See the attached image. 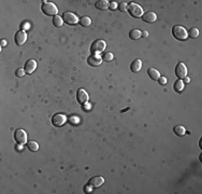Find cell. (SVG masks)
Listing matches in <instances>:
<instances>
[{
    "label": "cell",
    "instance_id": "d6a6232c",
    "mask_svg": "<svg viewBox=\"0 0 202 194\" xmlns=\"http://www.w3.org/2000/svg\"><path fill=\"white\" fill-rule=\"evenodd\" d=\"M22 146H23V145H20V144H18V145L16 146V149L18 150V151H20V150H22Z\"/></svg>",
    "mask_w": 202,
    "mask_h": 194
},
{
    "label": "cell",
    "instance_id": "5b68a950",
    "mask_svg": "<svg viewBox=\"0 0 202 194\" xmlns=\"http://www.w3.org/2000/svg\"><path fill=\"white\" fill-rule=\"evenodd\" d=\"M15 141L20 145H25L27 142V133L22 128H18L14 133Z\"/></svg>",
    "mask_w": 202,
    "mask_h": 194
},
{
    "label": "cell",
    "instance_id": "83f0119b",
    "mask_svg": "<svg viewBox=\"0 0 202 194\" xmlns=\"http://www.w3.org/2000/svg\"><path fill=\"white\" fill-rule=\"evenodd\" d=\"M109 8L111 9V10H115L116 8H118L117 2H115V1H111V2L109 3Z\"/></svg>",
    "mask_w": 202,
    "mask_h": 194
},
{
    "label": "cell",
    "instance_id": "f1b7e54d",
    "mask_svg": "<svg viewBox=\"0 0 202 194\" xmlns=\"http://www.w3.org/2000/svg\"><path fill=\"white\" fill-rule=\"evenodd\" d=\"M69 121H70L71 124H78V122H79V118H75L74 115H72V117H70Z\"/></svg>",
    "mask_w": 202,
    "mask_h": 194
},
{
    "label": "cell",
    "instance_id": "cb8c5ba5",
    "mask_svg": "<svg viewBox=\"0 0 202 194\" xmlns=\"http://www.w3.org/2000/svg\"><path fill=\"white\" fill-rule=\"evenodd\" d=\"M187 35H188V37H189V38L196 39L197 37L199 36V30H198L197 28H190L189 30H188Z\"/></svg>",
    "mask_w": 202,
    "mask_h": 194
},
{
    "label": "cell",
    "instance_id": "4316f807",
    "mask_svg": "<svg viewBox=\"0 0 202 194\" xmlns=\"http://www.w3.org/2000/svg\"><path fill=\"white\" fill-rule=\"evenodd\" d=\"M25 69H23V68H18L16 71H15V75H16V77H18V78H20V77H24L25 76Z\"/></svg>",
    "mask_w": 202,
    "mask_h": 194
},
{
    "label": "cell",
    "instance_id": "d6986e66",
    "mask_svg": "<svg viewBox=\"0 0 202 194\" xmlns=\"http://www.w3.org/2000/svg\"><path fill=\"white\" fill-rule=\"evenodd\" d=\"M173 89H174V91H175V92H177V93L182 92L183 89H184V83H183L182 80L179 79V80H176V81L174 82Z\"/></svg>",
    "mask_w": 202,
    "mask_h": 194
},
{
    "label": "cell",
    "instance_id": "484cf974",
    "mask_svg": "<svg viewBox=\"0 0 202 194\" xmlns=\"http://www.w3.org/2000/svg\"><path fill=\"white\" fill-rule=\"evenodd\" d=\"M118 10L121 12H127L128 10V4L126 2H121L118 4Z\"/></svg>",
    "mask_w": 202,
    "mask_h": 194
},
{
    "label": "cell",
    "instance_id": "ba28073f",
    "mask_svg": "<svg viewBox=\"0 0 202 194\" xmlns=\"http://www.w3.org/2000/svg\"><path fill=\"white\" fill-rule=\"evenodd\" d=\"M175 75L181 80L186 78V76H187V68H186V66L183 63H179L176 65V67H175Z\"/></svg>",
    "mask_w": 202,
    "mask_h": 194
},
{
    "label": "cell",
    "instance_id": "836d02e7",
    "mask_svg": "<svg viewBox=\"0 0 202 194\" xmlns=\"http://www.w3.org/2000/svg\"><path fill=\"white\" fill-rule=\"evenodd\" d=\"M90 188H91V187H90L89 184H88V187H86V188H85V190H86V191H87V193H89V191H90Z\"/></svg>",
    "mask_w": 202,
    "mask_h": 194
},
{
    "label": "cell",
    "instance_id": "52a82bcc",
    "mask_svg": "<svg viewBox=\"0 0 202 194\" xmlns=\"http://www.w3.org/2000/svg\"><path fill=\"white\" fill-rule=\"evenodd\" d=\"M66 122H67V117L62 113H56L52 117V123H53L54 126H62Z\"/></svg>",
    "mask_w": 202,
    "mask_h": 194
},
{
    "label": "cell",
    "instance_id": "7402d4cb",
    "mask_svg": "<svg viewBox=\"0 0 202 194\" xmlns=\"http://www.w3.org/2000/svg\"><path fill=\"white\" fill-rule=\"evenodd\" d=\"M53 24L55 27H61L62 24H64V20L59 15H55L53 17Z\"/></svg>",
    "mask_w": 202,
    "mask_h": 194
},
{
    "label": "cell",
    "instance_id": "1f68e13d",
    "mask_svg": "<svg viewBox=\"0 0 202 194\" xmlns=\"http://www.w3.org/2000/svg\"><path fill=\"white\" fill-rule=\"evenodd\" d=\"M6 44H7V41H6V40H1V46L3 48V46H4Z\"/></svg>",
    "mask_w": 202,
    "mask_h": 194
},
{
    "label": "cell",
    "instance_id": "d4e9b609",
    "mask_svg": "<svg viewBox=\"0 0 202 194\" xmlns=\"http://www.w3.org/2000/svg\"><path fill=\"white\" fill-rule=\"evenodd\" d=\"M113 58H114V55H113L111 52L104 53L103 55H102V60H104V62H110V60H112Z\"/></svg>",
    "mask_w": 202,
    "mask_h": 194
},
{
    "label": "cell",
    "instance_id": "44dd1931",
    "mask_svg": "<svg viewBox=\"0 0 202 194\" xmlns=\"http://www.w3.org/2000/svg\"><path fill=\"white\" fill-rule=\"evenodd\" d=\"M129 37L132 40L139 39V38H141V31L139 29H131L129 32Z\"/></svg>",
    "mask_w": 202,
    "mask_h": 194
},
{
    "label": "cell",
    "instance_id": "7a4b0ae2",
    "mask_svg": "<svg viewBox=\"0 0 202 194\" xmlns=\"http://www.w3.org/2000/svg\"><path fill=\"white\" fill-rule=\"evenodd\" d=\"M172 35H173V37L175 39L182 40V41L187 39V36H188L186 28H184L183 26H180V25L174 26L173 28H172Z\"/></svg>",
    "mask_w": 202,
    "mask_h": 194
},
{
    "label": "cell",
    "instance_id": "9c48e42d",
    "mask_svg": "<svg viewBox=\"0 0 202 194\" xmlns=\"http://www.w3.org/2000/svg\"><path fill=\"white\" fill-rule=\"evenodd\" d=\"M88 94L86 93V91L84 89H79L76 92V99L81 105H85L88 101Z\"/></svg>",
    "mask_w": 202,
    "mask_h": 194
},
{
    "label": "cell",
    "instance_id": "8992f818",
    "mask_svg": "<svg viewBox=\"0 0 202 194\" xmlns=\"http://www.w3.org/2000/svg\"><path fill=\"white\" fill-rule=\"evenodd\" d=\"M62 20L64 22L67 23L68 25H75L76 23H79L80 18L72 12H65L62 15Z\"/></svg>",
    "mask_w": 202,
    "mask_h": 194
},
{
    "label": "cell",
    "instance_id": "277c9868",
    "mask_svg": "<svg viewBox=\"0 0 202 194\" xmlns=\"http://www.w3.org/2000/svg\"><path fill=\"white\" fill-rule=\"evenodd\" d=\"M128 12H129L130 15L133 17H141L143 15V9L135 2L129 3V6H128Z\"/></svg>",
    "mask_w": 202,
    "mask_h": 194
},
{
    "label": "cell",
    "instance_id": "9a60e30c",
    "mask_svg": "<svg viewBox=\"0 0 202 194\" xmlns=\"http://www.w3.org/2000/svg\"><path fill=\"white\" fill-rule=\"evenodd\" d=\"M142 68V60L141 59H135L130 65V69L132 72H139Z\"/></svg>",
    "mask_w": 202,
    "mask_h": 194
},
{
    "label": "cell",
    "instance_id": "4dcf8cb0",
    "mask_svg": "<svg viewBox=\"0 0 202 194\" xmlns=\"http://www.w3.org/2000/svg\"><path fill=\"white\" fill-rule=\"evenodd\" d=\"M141 37H143V38H147V37H149V31L147 30L141 31Z\"/></svg>",
    "mask_w": 202,
    "mask_h": 194
},
{
    "label": "cell",
    "instance_id": "4fadbf2b",
    "mask_svg": "<svg viewBox=\"0 0 202 194\" xmlns=\"http://www.w3.org/2000/svg\"><path fill=\"white\" fill-rule=\"evenodd\" d=\"M37 68V63L36 60H34V59H29V60H27L25 64V71L27 73H32L34 70H36Z\"/></svg>",
    "mask_w": 202,
    "mask_h": 194
},
{
    "label": "cell",
    "instance_id": "6da1fadb",
    "mask_svg": "<svg viewBox=\"0 0 202 194\" xmlns=\"http://www.w3.org/2000/svg\"><path fill=\"white\" fill-rule=\"evenodd\" d=\"M41 10H42V12L44 14L50 15V16H52V15L55 16V15H57V13H58L57 7L55 6L53 2H48V1H44V2L42 3Z\"/></svg>",
    "mask_w": 202,
    "mask_h": 194
},
{
    "label": "cell",
    "instance_id": "5bb4252c",
    "mask_svg": "<svg viewBox=\"0 0 202 194\" xmlns=\"http://www.w3.org/2000/svg\"><path fill=\"white\" fill-rule=\"evenodd\" d=\"M142 18H143V21L146 23H154L155 21L157 20V15H156V13H154V12L149 11L142 15Z\"/></svg>",
    "mask_w": 202,
    "mask_h": 194
},
{
    "label": "cell",
    "instance_id": "8fae6325",
    "mask_svg": "<svg viewBox=\"0 0 202 194\" xmlns=\"http://www.w3.org/2000/svg\"><path fill=\"white\" fill-rule=\"evenodd\" d=\"M87 63H88L90 66L96 67V66H99V65L102 64V57H101V55H99V54H91V55L88 57V59H87Z\"/></svg>",
    "mask_w": 202,
    "mask_h": 194
},
{
    "label": "cell",
    "instance_id": "30bf717a",
    "mask_svg": "<svg viewBox=\"0 0 202 194\" xmlns=\"http://www.w3.org/2000/svg\"><path fill=\"white\" fill-rule=\"evenodd\" d=\"M14 40L17 45H23L27 41V35H26V32L24 30H18L15 34Z\"/></svg>",
    "mask_w": 202,
    "mask_h": 194
},
{
    "label": "cell",
    "instance_id": "e575fe53",
    "mask_svg": "<svg viewBox=\"0 0 202 194\" xmlns=\"http://www.w3.org/2000/svg\"><path fill=\"white\" fill-rule=\"evenodd\" d=\"M184 79H185L186 83H189V82H190V79H189V78H184Z\"/></svg>",
    "mask_w": 202,
    "mask_h": 194
},
{
    "label": "cell",
    "instance_id": "e0dca14e",
    "mask_svg": "<svg viewBox=\"0 0 202 194\" xmlns=\"http://www.w3.org/2000/svg\"><path fill=\"white\" fill-rule=\"evenodd\" d=\"M109 3L108 0H99L96 2V8L98 10H107L109 8Z\"/></svg>",
    "mask_w": 202,
    "mask_h": 194
},
{
    "label": "cell",
    "instance_id": "7c38bea8",
    "mask_svg": "<svg viewBox=\"0 0 202 194\" xmlns=\"http://www.w3.org/2000/svg\"><path fill=\"white\" fill-rule=\"evenodd\" d=\"M104 183V179L100 176H95V177L90 178L89 181H88V184H89L91 188H99Z\"/></svg>",
    "mask_w": 202,
    "mask_h": 194
},
{
    "label": "cell",
    "instance_id": "ac0fdd59",
    "mask_svg": "<svg viewBox=\"0 0 202 194\" xmlns=\"http://www.w3.org/2000/svg\"><path fill=\"white\" fill-rule=\"evenodd\" d=\"M173 132L174 134L177 136H184L186 134V129L185 127L182 126V125H176V126H174Z\"/></svg>",
    "mask_w": 202,
    "mask_h": 194
},
{
    "label": "cell",
    "instance_id": "ffe728a7",
    "mask_svg": "<svg viewBox=\"0 0 202 194\" xmlns=\"http://www.w3.org/2000/svg\"><path fill=\"white\" fill-rule=\"evenodd\" d=\"M80 24H81V26H83V27H88V26H90V24H91V20H90V17L88 16H83L80 18Z\"/></svg>",
    "mask_w": 202,
    "mask_h": 194
},
{
    "label": "cell",
    "instance_id": "2e32d148",
    "mask_svg": "<svg viewBox=\"0 0 202 194\" xmlns=\"http://www.w3.org/2000/svg\"><path fill=\"white\" fill-rule=\"evenodd\" d=\"M147 73H149V77L151 79L153 80H158L160 78V73L157 69H155V68H149V70H147Z\"/></svg>",
    "mask_w": 202,
    "mask_h": 194
},
{
    "label": "cell",
    "instance_id": "3957f363",
    "mask_svg": "<svg viewBox=\"0 0 202 194\" xmlns=\"http://www.w3.org/2000/svg\"><path fill=\"white\" fill-rule=\"evenodd\" d=\"M105 46H107V44H105L103 40H95L91 46H90V51H91L93 54H100L101 52H103L105 50Z\"/></svg>",
    "mask_w": 202,
    "mask_h": 194
},
{
    "label": "cell",
    "instance_id": "f546056e",
    "mask_svg": "<svg viewBox=\"0 0 202 194\" xmlns=\"http://www.w3.org/2000/svg\"><path fill=\"white\" fill-rule=\"evenodd\" d=\"M158 81H159L160 84L165 85L167 83V78H166V77H160L159 79H158Z\"/></svg>",
    "mask_w": 202,
    "mask_h": 194
},
{
    "label": "cell",
    "instance_id": "603a6c76",
    "mask_svg": "<svg viewBox=\"0 0 202 194\" xmlns=\"http://www.w3.org/2000/svg\"><path fill=\"white\" fill-rule=\"evenodd\" d=\"M27 147H28V149L30 150V151H38V149H39L38 142H36V141L34 140L28 141V142H27Z\"/></svg>",
    "mask_w": 202,
    "mask_h": 194
}]
</instances>
